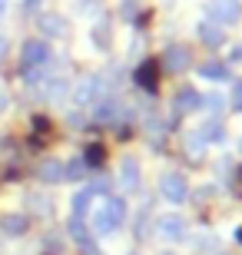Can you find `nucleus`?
Wrapping results in <instances>:
<instances>
[{
	"mask_svg": "<svg viewBox=\"0 0 242 255\" xmlns=\"http://www.w3.org/2000/svg\"><path fill=\"white\" fill-rule=\"evenodd\" d=\"M27 229H30V216L27 212H3V216H0V232H3L7 239L27 236Z\"/></svg>",
	"mask_w": 242,
	"mask_h": 255,
	"instance_id": "obj_10",
	"label": "nucleus"
},
{
	"mask_svg": "<svg viewBox=\"0 0 242 255\" xmlns=\"http://www.w3.org/2000/svg\"><path fill=\"white\" fill-rule=\"evenodd\" d=\"M196 37L203 40L209 50H216V47L226 43V27H219V23H213V20H199V23H196Z\"/></svg>",
	"mask_w": 242,
	"mask_h": 255,
	"instance_id": "obj_11",
	"label": "nucleus"
},
{
	"mask_svg": "<svg viewBox=\"0 0 242 255\" xmlns=\"http://www.w3.org/2000/svg\"><path fill=\"white\" fill-rule=\"evenodd\" d=\"M196 110H203V96H199V90H193V86H179V93L173 96V113L186 116V113H196Z\"/></svg>",
	"mask_w": 242,
	"mask_h": 255,
	"instance_id": "obj_8",
	"label": "nucleus"
},
{
	"mask_svg": "<svg viewBox=\"0 0 242 255\" xmlns=\"http://www.w3.org/2000/svg\"><path fill=\"white\" fill-rule=\"evenodd\" d=\"M90 40H93L96 50H110V43H113V27H110V20H106V17H100L93 27H90Z\"/></svg>",
	"mask_w": 242,
	"mask_h": 255,
	"instance_id": "obj_15",
	"label": "nucleus"
},
{
	"mask_svg": "<svg viewBox=\"0 0 242 255\" xmlns=\"http://www.w3.org/2000/svg\"><path fill=\"white\" fill-rule=\"evenodd\" d=\"M236 242H239V246H242V229H236Z\"/></svg>",
	"mask_w": 242,
	"mask_h": 255,
	"instance_id": "obj_34",
	"label": "nucleus"
},
{
	"mask_svg": "<svg viewBox=\"0 0 242 255\" xmlns=\"http://www.w3.org/2000/svg\"><path fill=\"white\" fill-rule=\"evenodd\" d=\"M123 219H126V202H123L120 196H106L103 199V209L93 219L96 236H110V232H116V229L123 226Z\"/></svg>",
	"mask_w": 242,
	"mask_h": 255,
	"instance_id": "obj_1",
	"label": "nucleus"
},
{
	"mask_svg": "<svg viewBox=\"0 0 242 255\" xmlns=\"http://www.w3.org/2000/svg\"><path fill=\"white\" fill-rule=\"evenodd\" d=\"M23 10H27V13H33V10H40V0H23Z\"/></svg>",
	"mask_w": 242,
	"mask_h": 255,
	"instance_id": "obj_32",
	"label": "nucleus"
},
{
	"mask_svg": "<svg viewBox=\"0 0 242 255\" xmlns=\"http://www.w3.org/2000/svg\"><path fill=\"white\" fill-rule=\"evenodd\" d=\"M186 232H189L186 219L176 216V212H166V216L156 219V236L166 239V242H183V239H186Z\"/></svg>",
	"mask_w": 242,
	"mask_h": 255,
	"instance_id": "obj_6",
	"label": "nucleus"
},
{
	"mask_svg": "<svg viewBox=\"0 0 242 255\" xmlns=\"http://www.w3.org/2000/svg\"><path fill=\"white\" fill-rule=\"evenodd\" d=\"M166 255H173V252H166Z\"/></svg>",
	"mask_w": 242,
	"mask_h": 255,
	"instance_id": "obj_35",
	"label": "nucleus"
},
{
	"mask_svg": "<svg viewBox=\"0 0 242 255\" xmlns=\"http://www.w3.org/2000/svg\"><path fill=\"white\" fill-rule=\"evenodd\" d=\"M83 176H86L83 156H73V159H70V166H63V182H83Z\"/></svg>",
	"mask_w": 242,
	"mask_h": 255,
	"instance_id": "obj_19",
	"label": "nucleus"
},
{
	"mask_svg": "<svg viewBox=\"0 0 242 255\" xmlns=\"http://www.w3.org/2000/svg\"><path fill=\"white\" fill-rule=\"evenodd\" d=\"M80 252H83V255H103V249L96 246V242H93V236H90L86 242H80Z\"/></svg>",
	"mask_w": 242,
	"mask_h": 255,
	"instance_id": "obj_29",
	"label": "nucleus"
},
{
	"mask_svg": "<svg viewBox=\"0 0 242 255\" xmlns=\"http://www.w3.org/2000/svg\"><path fill=\"white\" fill-rule=\"evenodd\" d=\"M86 189L93 192V196H103V199H106V196H113V182L110 179H93Z\"/></svg>",
	"mask_w": 242,
	"mask_h": 255,
	"instance_id": "obj_25",
	"label": "nucleus"
},
{
	"mask_svg": "<svg viewBox=\"0 0 242 255\" xmlns=\"http://www.w3.org/2000/svg\"><path fill=\"white\" fill-rule=\"evenodd\" d=\"M206 13H209V20L219 23V27H236L242 20V3L239 0H209V3H206Z\"/></svg>",
	"mask_w": 242,
	"mask_h": 255,
	"instance_id": "obj_2",
	"label": "nucleus"
},
{
	"mask_svg": "<svg viewBox=\"0 0 242 255\" xmlns=\"http://www.w3.org/2000/svg\"><path fill=\"white\" fill-rule=\"evenodd\" d=\"M229 103H233L236 113H242V76H239V80H233V100H229Z\"/></svg>",
	"mask_w": 242,
	"mask_h": 255,
	"instance_id": "obj_27",
	"label": "nucleus"
},
{
	"mask_svg": "<svg viewBox=\"0 0 242 255\" xmlns=\"http://www.w3.org/2000/svg\"><path fill=\"white\" fill-rule=\"evenodd\" d=\"M7 50H10L7 37H0V70H3V63H7Z\"/></svg>",
	"mask_w": 242,
	"mask_h": 255,
	"instance_id": "obj_30",
	"label": "nucleus"
},
{
	"mask_svg": "<svg viewBox=\"0 0 242 255\" xmlns=\"http://www.w3.org/2000/svg\"><path fill=\"white\" fill-rule=\"evenodd\" d=\"M140 162H136V156H126V159H123V166H120V186L126 192H140Z\"/></svg>",
	"mask_w": 242,
	"mask_h": 255,
	"instance_id": "obj_13",
	"label": "nucleus"
},
{
	"mask_svg": "<svg viewBox=\"0 0 242 255\" xmlns=\"http://www.w3.org/2000/svg\"><path fill=\"white\" fill-rule=\"evenodd\" d=\"M229 60H233V63H242V43H236V50L229 53Z\"/></svg>",
	"mask_w": 242,
	"mask_h": 255,
	"instance_id": "obj_31",
	"label": "nucleus"
},
{
	"mask_svg": "<svg viewBox=\"0 0 242 255\" xmlns=\"http://www.w3.org/2000/svg\"><path fill=\"white\" fill-rule=\"evenodd\" d=\"M133 80H136V86H143L146 93H156L159 90V60H143V63L136 66Z\"/></svg>",
	"mask_w": 242,
	"mask_h": 255,
	"instance_id": "obj_9",
	"label": "nucleus"
},
{
	"mask_svg": "<svg viewBox=\"0 0 242 255\" xmlns=\"http://www.w3.org/2000/svg\"><path fill=\"white\" fill-rule=\"evenodd\" d=\"M203 149H206V139H203V132H199V129L186 132V152H193V156H199Z\"/></svg>",
	"mask_w": 242,
	"mask_h": 255,
	"instance_id": "obj_24",
	"label": "nucleus"
},
{
	"mask_svg": "<svg viewBox=\"0 0 242 255\" xmlns=\"http://www.w3.org/2000/svg\"><path fill=\"white\" fill-rule=\"evenodd\" d=\"M189 66H193V53H189V47H179V43H173V47L163 50L159 70H166V73H173V76H183Z\"/></svg>",
	"mask_w": 242,
	"mask_h": 255,
	"instance_id": "obj_4",
	"label": "nucleus"
},
{
	"mask_svg": "<svg viewBox=\"0 0 242 255\" xmlns=\"http://www.w3.org/2000/svg\"><path fill=\"white\" fill-rule=\"evenodd\" d=\"M159 196L166 199V202H186L189 199V182L179 176V172H166V176H159Z\"/></svg>",
	"mask_w": 242,
	"mask_h": 255,
	"instance_id": "obj_5",
	"label": "nucleus"
},
{
	"mask_svg": "<svg viewBox=\"0 0 242 255\" xmlns=\"http://www.w3.org/2000/svg\"><path fill=\"white\" fill-rule=\"evenodd\" d=\"M90 202H93V192L90 189H76L73 202H70V206H73V219H83L86 212H90Z\"/></svg>",
	"mask_w": 242,
	"mask_h": 255,
	"instance_id": "obj_20",
	"label": "nucleus"
},
{
	"mask_svg": "<svg viewBox=\"0 0 242 255\" xmlns=\"http://www.w3.org/2000/svg\"><path fill=\"white\" fill-rule=\"evenodd\" d=\"M40 30L47 33V37H66L70 27H66L63 17H56V13H47V17H40Z\"/></svg>",
	"mask_w": 242,
	"mask_h": 255,
	"instance_id": "obj_17",
	"label": "nucleus"
},
{
	"mask_svg": "<svg viewBox=\"0 0 242 255\" xmlns=\"http://www.w3.org/2000/svg\"><path fill=\"white\" fill-rule=\"evenodd\" d=\"M199 132H203L206 142H226V126L219 120H209L206 126H199Z\"/></svg>",
	"mask_w": 242,
	"mask_h": 255,
	"instance_id": "obj_21",
	"label": "nucleus"
},
{
	"mask_svg": "<svg viewBox=\"0 0 242 255\" xmlns=\"http://www.w3.org/2000/svg\"><path fill=\"white\" fill-rule=\"evenodd\" d=\"M27 202H30V206H37V209H33L37 216H50V212H53V199L43 196V192H33V196H30Z\"/></svg>",
	"mask_w": 242,
	"mask_h": 255,
	"instance_id": "obj_22",
	"label": "nucleus"
},
{
	"mask_svg": "<svg viewBox=\"0 0 242 255\" xmlns=\"http://www.w3.org/2000/svg\"><path fill=\"white\" fill-rule=\"evenodd\" d=\"M199 76L209 80V83H226L233 73H229V66H226L223 60H206V63L199 66Z\"/></svg>",
	"mask_w": 242,
	"mask_h": 255,
	"instance_id": "obj_16",
	"label": "nucleus"
},
{
	"mask_svg": "<svg viewBox=\"0 0 242 255\" xmlns=\"http://www.w3.org/2000/svg\"><path fill=\"white\" fill-rule=\"evenodd\" d=\"M50 57H53V50L50 43L43 40H23V47H20V63L23 70H40V66H47Z\"/></svg>",
	"mask_w": 242,
	"mask_h": 255,
	"instance_id": "obj_3",
	"label": "nucleus"
},
{
	"mask_svg": "<svg viewBox=\"0 0 242 255\" xmlns=\"http://www.w3.org/2000/svg\"><path fill=\"white\" fill-rule=\"evenodd\" d=\"M66 232H70V239H73V242H86V239H90V232H86V226H83V219H73V216H70V222H66Z\"/></svg>",
	"mask_w": 242,
	"mask_h": 255,
	"instance_id": "obj_23",
	"label": "nucleus"
},
{
	"mask_svg": "<svg viewBox=\"0 0 242 255\" xmlns=\"http://www.w3.org/2000/svg\"><path fill=\"white\" fill-rule=\"evenodd\" d=\"M7 103H10V96H7V93H0V113L7 110Z\"/></svg>",
	"mask_w": 242,
	"mask_h": 255,
	"instance_id": "obj_33",
	"label": "nucleus"
},
{
	"mask_svg": "<svg viewBox=\"0 0 242 255\" xmlns=\"http://www.w3.org/2000/svg\"><path fill=\"white\" fill-rule=\"evenodd\" d=\"M103 90H106V83H103V76H86L83 83L73 90V103L83 110V106H93L96 100L103 96Z\"/></svg>",
	"mask_w": 242,
	"mask_h": 255,
	"instance_id": "obj_7",
	"label": "nucleus"
},
{
	"mask_svg": "<svg viewBox=\"0 0 242 255\" xmlns=\"http://www.w3.org/2000/svg\"><path fill=\"white\" fill-rule=\"evenodd\" d=\"M83 162H86V169L103 166V162H106V146H103V142H90L83 149Z\"/></svg>",
	"mask_w": 242,
	"mask_h": 255,
	"instance_id": "obj_18",
	"label": "nucleus"
},
{
	"mask_svg": "<svg viewBox=\"0 0 242 255\" xmlns=\"http://www.w3.org/2000/svg\"><path fill=\"white\" fill-rule=\"evenodd\" d=\"M96 123H116L123 113V100L120 96H100L96 100Z\"/></svg>",
	"mask_w": 242,
	"mask_h": 255,
	"instance_id": "obj_12",
	"label": "nucleus"
},
{
	"mask_svg": "<svg viewBox=\"0 0 242 255\" xmlns=\"http://www.w3.org/2000/svg\"><path fill=\"white\" fill-rule=\"evenodd\" d=\"M100 7H103L100 0H76V10H80V13H96Z\"/></svg>",
	"mask_w": 242,
	"mask_h": 255,
	"instance_id": "obj_28",
	"label": "nucleus"
},
{
	"mask_svg": "<svg viewBox=\"0 0 242 255\" xmlns=\"http://www.w3.org/2000/svg\"><path fill=\"white\" fill-rule=\"evenodd\" d=\"M203 106H206V110H213V113H223V110H226V100L219 93H209V96H203Z\"/></svg>",
	"mask_w": 242,
	"mask_h": 255,
	"instance_id": "obj_26",
	"label": "nucleus"
},
{
	"mask_svg": "<svg viewBox=\"0 0 242 255\" xmlns=\"http://www.w3.org/2000/svg\"><path fill=\"white\" fill-rule=\"evenodd\" d=\"M37 179L43 182V186H56V182H63V162L56 159V156L43 159V162H40V169H37Z\"/></svg>",
	"mask_w": 242,
	"mask_h": 255,
	"instance_id": "obj_14",
	"label": "nucleus"
}]
</instances>
